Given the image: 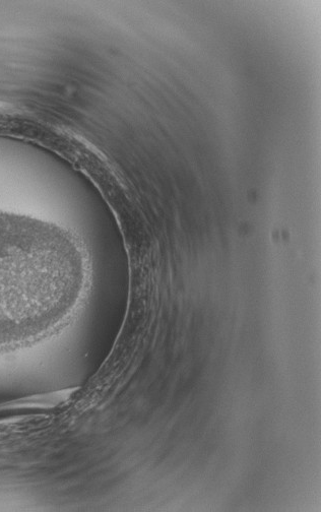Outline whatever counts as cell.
Here are the masks:
<instances>
[{
    "label": "cell",
    "mask_w": 321,
    "mask_h": 512,
    "mask_svg": "<svg viewBox=\"0 0 321 512\" xmlns=\"http://www.w3.org/2000/svg\"><path fill=\"white\" fill-rule=\"evenodd\" d=\"M85 265L81 246L67 230L0 213V344L42 332L62 281L85 276Z\"/></svg>",
    "instance_id": "6da1fadb"
}]
</instances>
